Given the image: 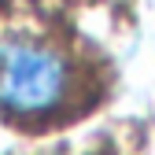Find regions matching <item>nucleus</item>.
I'll use <instances>...</instances> for the list:
<instances>
[{
    "label": "nucleus",
    "instance_id": "obj_1",
    "mask_svg": "<svg viewBox=\"0 0 155 155\" xmlns=\"http://www.w3.org/2000/svg\"><path fill=\"white\" fill-rule=\"evenodd\" d=\"M78 67L70 52L45 37L0 41V114L18 122L48 118L74 100Z\"/></svg>",
    "mask_w": 155,
    "mask_h": 155
}]
</instances>
